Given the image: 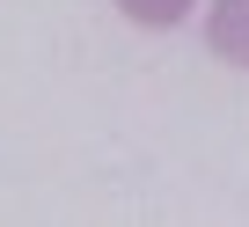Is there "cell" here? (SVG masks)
Returning <instances> with one entry per match:
<instances>
[{
	"label": "cell",
	"mask_w": 249,
	"mask_h": 227,
	"mask_svg": "<svg viewBox=\"0 0 249 227\" xmlns=\"http://www.w3.org/2000/svg\"><path fill=\"white\" fill-rule=\"evenodd\" d=\"M205 44H213V59L249 73V0H213L205 8Z\"/></svg>",
	"instance_id": "obj_1"
},
{
	"label": "cell",
	"mask_w": 249,
	"mask_h": 227,
	"mask_svg": "<svg viewBox=\"0 0 249 227\" xmlns=\"http://www.w3.org/2000/svg\"><path fill=\"white\" fill-rule=\"evenodd\" d=\"M124 15H132L140 30H176L183 15H191V0H117Z\"/></svg>",
	"instance_id": "obj_2"
}]
</instances>
